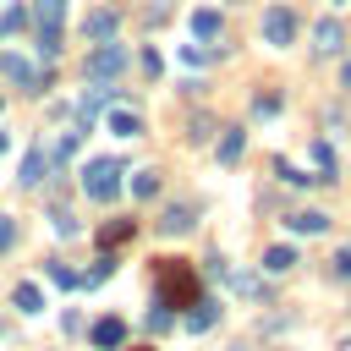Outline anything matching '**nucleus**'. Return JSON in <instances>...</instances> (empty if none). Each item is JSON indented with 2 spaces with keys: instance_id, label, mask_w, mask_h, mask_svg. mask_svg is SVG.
Returning <instances> with one entry per match:
<instances>
[{
  "instance_id": "f257e3e1",
  "label": "nucleus",
  "mask_w": 351,
  "mask_h": 351,
  "mask_svg": "<svg viewBox=\"0 0 351 351\" xmlns=\"http://www.w3.org/2000/svg\"><path fill=\"white\" fill-rule=\"evenodd\" d=\"M154 280H159V307H192V302H197V274H192V263L159 258Z\"/></svg>"
},
{
  "instance_id": "f03ea898",
  "label": "nucleus",
  "mask_w": 351,
  "mask_h": 351,
  "mask_svg": "<svg viewBox=\"0 0 351 351\" xmlns=\"http://www.w3.org/2000/svg\"><path fill=\"white\" fill-rule=\"evenodd\" d=\"M33 27H38V55H60V27H66V0H33Z\"/></svg>"
},
{
  "instance_id": "7ed1b4c3",
  "label": "nucleus",
  "mask_w": 351,
  "mask_h": 351,
  "mask_svg": "<svg viewBox=\"0 0 351 351\" xmlns=\"http://www.w3.org/2000/svg\"><path fill=\"white\" fill-rule=\"evenodd\" d=\"M121 176H126L121 159H93V165L82 170V192H88L93 203H110V197L121 192Z\"/></svg>"
},
{
  "instance_id": "20e7f679",
  "label": "nucleus",
  "mask_w": 351,
  "mask_h": 351,
  "mask_svg": "<svg viewBox=\"0 0 351 351\" xmlns=\"http://www.w3.org/2000/svg\"><path fill=\"white\" fill-rule=\"evenodd\" d=\"M82 71H88L93 82H110V77H121V71H126V44H115V38L93 44V49H88V60H82Z\"/></svg>"
},
{
  "instance_id": "39448f33",
  "label": "nucleus",
  "mask_w": 351,
  "mask_h": 351,
  "mask_svg": "<svg viewBox=\"0 0 351 351\" xmlns=\"http://www.w3.org/2000/svg\"><path fill=\"white\" fill-rule=\"evenodd\" d=\"M115 27H121V11H115V5H99V11H88V16H82V38H88V44L115 38Z\"/></svg>"
},
{
  "instance_id": "423d86ee",
  "label": "nucleus",
  "mask_w": 351,
  "mask_h": 351,
  "mask_svg": "<svg viewBox=\"0 0 351 351\" xmlns=\"http://www.w3.org/2000/svg\"><path fill=\"white\" fill-rule=\"evenodd\" d=\"M263 38H269V44H291V38H296L291 5H269V11H263Z\"/></svg>"
},
{
  "instance_id": "0eeeda50",
  "label": "nucleus",
  "mask_w": 351,
  "mask_h": 351,
  "mask_svg": "<svg viewBox=\"0 0 351 351\" xmlns=\"http://www.w3.org/2000/svg\"><path fill=\"white\" fill-rule=\"evenodd\" d=\"M340 44H346V27H340L335 16H324V22L313 27V49H318V55H340Z\"/></svg>"
},
{
  "instance_id": "6e6552de",
  "label": "nucleus",
  "mask_w": 351,
  "mask_h": 351,
  "mask_svg": "<svg viewBox=\"0 0 351 351\" xmlns=\"http://www.w3.org/2000/svg\"><path fill=\"white\" fill-rule=\"evenodd\" d=\"M197 219H192V203H170L165 214H159V236H186Z\"/></svg>"
},
{
  "instance_id": "1a4fd4ad",
  "label": "nucleus",
  "mask_w": 351,
  "mask_h": 351,
  "mask_svg": "<svg viewBox=\"0 0 351 351\" xmlns=\"http://www.w3.org/2000/svg\"><path fill=\"white\" fill-rule=\"evenodd\" d=\"M104 104H110V88H104V82L82 93V104H77V121H82V132H88V126H93V121L104 115Z\"/></svg>"
},
{
  "instance_id": "9d476101",
  "label": "nucleus",
  "mask_w": 351,
  "mask_h": 351,
  "mask_svg": "<svg viewBox=\"0 0 351 351\" xmlns=\"http://www.w3.org/2000/svg\"><path fill=\"white\" fill-rule=\"evenodd\" d=\"M121 340H126V318H99V324H93V346H99V351H115Z\"/></svg>"
},
{
  "instance_id": "9b49d317",
  "label": "nucleus",
  "mask_w": 351,
  "mask_h": 351,
  "mask_svg": "<svg viewBox=\"0 0 351 351\" xmlns=\"http://www.w3.org/2000/svg\"><path fill=\"white\" fill-rule=\"evenodd\" d=\"M49 165H55V159H49L44 148H33V154L22 159V176H16V181H22V186H38V181L49 176Z\"/></svg>"
},
{
  "instance_id": "f8f14e48",
  "label": "nucleus",
  "mask_w": 351,
  "mask_h": 351,
  "mask_svg": "<svg viewBox=\"0 0 351 351\" xmlns=\"http://www.w3.org/2000/svg\"><path fill=\"white\" fill-rule=\"evenodd\" d=\"M285 225H291L296 236H324V230H329V214H318V208H302V214H291Z\"/></svg>"
},
{
  "instance_id": "ddd939ff",
  "label": "nucleus",
  "mask_w": 351,
  "mask_h": 351,
  "mask_svg": "<svg viewBox=\"0 0 351 351\" xmlns=\"http://www.w3.org/2000/svg\"><path fill=\"white\" fill-rule=\"evenodd\" d=\"M214 318H219V302H208V296H197V302L186 307V329H192V335H203Z\"/></svg>"
},
{
  "instance_id": "4468645a",
  "label": "nucleus",
  "mask_w": 351,
  "mask_h": 351,
  "mask_svg": "<svg viewBox=\"0 0 351 351\" xmlns=\"http://www.w3.org/2000/svg\"><path fill=\"white\" fill-rule=\"evenodd\" d=\"M110 132H115V137H137V132H143V121H137V110H126V104H115V110H110Z\"/></svg>"
},
{
  "instance_id": "2eb2a0df",
  "label": "nucleus",
  "mask_w": 351,
  "mask_h": 351,
  "mask_svg": "<svg viewBox=\"0 0 351 351\" xmlns=\"http://www.w3.org/2000/svg\"><path fill=\"white\" fill-rule=\"evenodd\" d=\"M241 148H247V132H241V126H225V137H219V165H236Z\"/></svg>"
},
{
  "instance_id": "dca6fc26",
  "label": "nucleus",
  "mask_w": 351,
  "mask_h": 351,
  "mask_svg": "<svg viewBox=\"0 0 351 351\" xmlns=\"http://www.w3.org/2000/svg\"><path fill=\"white\" fill-rule=\"evenodd\" d=\"M0 71H5L16 88H33V82H38V77H33V66H27L22 55H0Z\"/></svg>"
},
{
  "instance_id": "f3484780",
  "label": "nucleus",
  "mask_w": 351,
  "mask_h": 351,
  "mask_svg": "<svg viewBox=\"0 0 351 351\" xmlns=\"http://www.w3.org/2000/svg\"><path fill=\"white\" fill-rule=\"evenodd\" d=\"M11 302H16V307H22V313H44V291H38V285H33V280H22V285H16V291H11Z\"/></svg>"
},
{
  "instance_id": "a211bd4d",
  "label": "nucleus",
  "mask_w": 351,
  "mask_h": 351,
  "mask_svg": "<svg viewBox=\"0 0 351 351\" xmlns=\"http://www.w3.org/2000/svg\"><path fill=\"white\" fill-rule=\"evenodd\" d=\"M121 241H132V219H110V225L99 230V247H104V252L121 247Z\"/></svg>"
},
{
  "instance_id": "6ab92c4d",
  "label": "nucleus",
  "mask_w": 351,
  "mask_h": 351,
  "mask_svg": "<svg viewBox=\"0 0 351 351\" xmlns=\"http://www.w3.org/2000/svg\"><path fill=\"white\" fill-rule=\"evenodd\" d=\"M192 33H197L203 44H208V38H219V11H197V16H192Z\"/></svg>"
},
{
  "instance_id": "aec40b11",
  "label": "nucleus",
  "mask_w": 351,
  "mask_h": 351,
  "mask_svg": "<svg viewBox=\"0 0 351 351\" xmlns=\"http://www.w3.org/2000/svg\"><path fill=\"white\" fill-rule=\"evenodd\" d=\"M291 263H296V252H291V247H269V252H263V269H269V274H285Z\"/></svg>"
},
{
  "instance_id": "412c9836",
  "label": "nucleus",
  "mask_w": 351,
  "mask_h": 351,
  "mask_svg": "<svg viewBox=\"0 0 351 351\" xmlns=\"http://www.w3.org/2000/svg\"><path fill=\"white\" fill-rule=\"evenodd\" d=\"M110 274H115V258H110V252H104V258H99V263H93V269H88V274H77V285H104V280H110Z\"/></svg>"
},
{
  "instance_id": "4be33fe9",
  "label": "nucleus",
  "mask_w": 351,
  "mask_h": 351,
  "mask_svg": "<svg viewBox=\"0 0 351 351\" xmlns=\"http://www.w3.org/2000/svg\"><path fill=\"white\" fill-rule=\"evenodd\" d=\"M132 192H137V197H154V192H159V170H137V176H132Z\"/></svg>"
},
{
  "instance_id": "5701e85b",
  "label": "nucleus",
  "mask_w": 351,
  "mask_h": 351,
  "mask_svg": "<svg viewBox=\"0 0 351 351\" xmlns=\"http://www.w3.org/2000/svg\"><path fill=\"white\" fill-rule=\"evenodd\" d=\"M22 27H27V11H22V5L0 11V33H22Z\"/></svg>"
},
{
  "instance_id": "b1692460",
  "label": "nucleus",
  "mask_w": 351,
  "mask_h": 351,
  "mask_svg": "<svg viewBox=\"0 0 351 351\" xmlns=\"http://www.w3.org/2000/svg\"><path fill=\"white\" fill-rule=\"evenodd\" d=\"M313 159H318V181H335V154H329V143H313Z\"/></svg>"
},
{
  "instance_id": "393cba45",
  "label": "nucleus",
  "mask_w": 351,
  "mask_h": 351,
  "mask_svg": "<svg viewBox=\"0 0 351 351\" xmlns=\"http://www.w3.org/2000/svg\"><path fill=\"white\" fill-rule=\"evenodd\" d=\"M49 219H55V230H60V236H77V230H82V225H77V219H71V214H66V208H55V214H49Z\"/></svg>"
},
{
  "instance_id": "a878e982",
  "label": "nucleus",
  "mask_w": 351,
  "mask_h": 351,
  "mask_svg": "<svg viewBox=\"0 0 351 351\" xmlns=\"http://www.w3.org/2000/svg\"><path fill=\"white\" fill-rule=\"evenodd\" d=\"M274 110H280L274 93H258V99H252V115H274Z\"/></svg>"
},
{
  "instance_id": "bb28decb",
  "label": "nucleus",
  "mask_w": 351,
  "mask_h": 351,
  "mask_svg": "<svg viewBox=\"0 0 351 351\" xmlns=\"http://www.w3.org/2000/svg\"><path fill=\"white\" fill-rule=\"evenodd\" d=\"M71 154H77V132H66V137L55 143V159H71Z\"/></svg>"
},
{
  "instance_id": "cd10ccee",
  "label": "nucleus",
  "mask_w": 351,
  "mask_h": 351,
  "mask_svg": "<svg viewBox=\"0 0 351 351\" xmlns=\"http://www.w3.org/2000/svg\"><path fill=\"white\" fill-rule=\"evenodd\" d=\"M49 280H55V285H77V274H71L66 263H49Z\"/></svg>"
},
{
  "instance_id": "c85d7f7f",
  "label": "nucleus",
  "mask_w": 351,
  "mask_h": 351,
  "mask_svg": "<svg viewBox=\"0 0 351 351\" xmlns=\"http://www.w3.org/2000/svg\"><path fill=\"white\" fill-rule=\"evenodd\" d=\"M148 329H170V307H159V302H154V313H148Z\"/></svg>"
},
{
  "instance_id": "c756f323",
  "label": "nucleus",
  "mask_w": 351,
  "mask_h": 351,
  "mask_svg": "<svg viewBox=\"0 0 351 351\" xmlns=\"http://www.w3.org/2000/svg\"><path fill=\"white\" fill-rule=\"evenodd\" d=\"M335 274H340V280H351V247H340V252H335Z\"/></svg>"
},
{
  "instance_id": "7c9ffc66",
  "label": "nucleus",
  "mask_w": 351,
  "mask_h": 351,
  "mask_svg": "<svg viewBox=\"0 0 351 351\" xmlns=\"http://www.w3.org/2000/svg\"><path fill=\"white\" fill-rule=\"evenodd\" d=\"M11 241H16V219H5V214H0V252H5Z\"/></svg>"
},
{
  "instance_id": "2f4dec72",
  "label": "nucleus",
  "mask_w": 351,
  "mask_h": 351,
  "mask_svg": "<svg viewBox=\"0 0 351 351\" xmlns=\"http://www.w3.org/2000/svg\"><path fill=\"white\" fill-rule=\"evenodd\" d=\"M346 88H351V60H346Z\"/></svg>"
},
{
  "instance_id": "473e14b6",
  "label": "nucleus",
  "mask_w": 351,
  "mask_h": 351,
  "mask_svg": "<svg viewBox=\"0 0 351 351\" xmlns=\"http://www.w3.org/2000/svg\"><path fill=\"white\" fill-rule=\"evenodd\" d=\"M0 154H5V132H0Z\"/></svg>"
},
{
  "instance_id": "72a5a7b5",
  "label": "nucleus",
  "mask_w": 351,
  "mask_h": 351,
  "mask_svg": "<svg viewBox=\"0 0 351 351\" xmlns=\"http://www.w3.org/2000/svg\"><path fill=\"white\" fill-rule=\"evenodd\" d=\"M236 351H241V346H236Z\"/></svg>"
}]
</instances>
